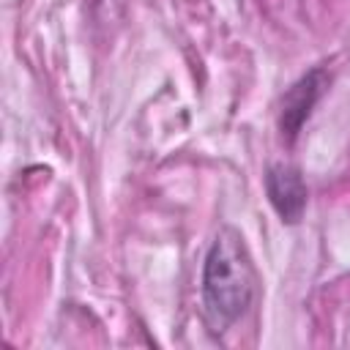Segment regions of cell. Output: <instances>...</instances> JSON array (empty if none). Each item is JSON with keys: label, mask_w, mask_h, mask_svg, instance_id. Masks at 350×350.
<instances>
[{"label": "cell", "mask_w": 350, "mask_h": 350, "mask_svg": "<svg viewBox=\"0 0 350 350\" xmlns=\"http://www.w3.org/2000/svg\"><path fill=\"white\" fill-rule=\"evenodd\" d=\"M328 82H331V74L323 66H314V68H309L304 77H298L282 93L279 115H276V129H279L284 142H295V137L301 134V129L309 120L312 109L317 107V101L328 90Z\"/></svg>", "instance_id": "2"}, {"label": "cell", "mask_w": 350, "mask_h": 350, "mask_svg": "<svg viewBox=\"0 0 350 350\" xmlns=\"http://www.w3.org/2000/svg\"><path fill=\"white\" fill-rule=\"evenodd\" d=\"M262 183H265L268 202L276 211L279 221L282 224H298L304 219L306 200H309L301 170L295 164H287V161H273V164H268Z\"/></svg>", "instance_id": "3"}, {"label": "cell", "mask_w": 350, "mask_h": 350, "mask_svg": "<svg viewBox=\"0 0 350 350\" xmlns=\"http://www.w3.org/2000/svg\"><path fill=\"white\" fill-rule=\"evenodd\" d=\"M260 276L243 235L221 224L202 262V306L211 334H224L238 323L257 298Z\"/></svg>", "instance_id": "1"}]
</instances>
